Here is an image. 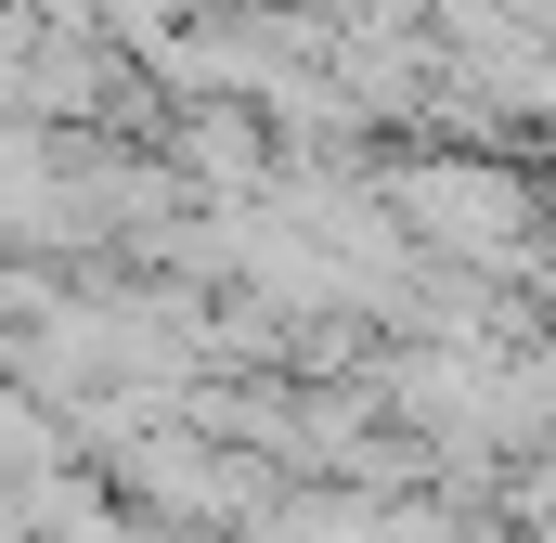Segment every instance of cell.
<instances>
[{
    "mask_svg": "<svg viewBox=\"0 0 556 543\" xmlns=\"http://www.w3.org/2000/svg\"><path fill=\"white\" fill-rule=\"evenodd\" d=\"M402 207H415L440 247H466V260H505L544 207H531V181H505V168H479V155H440V168H415L402 181Z\"/></svg>",
    "mask_w": 556,
    "mask_h": 543,
    "instance_id": "1",
    "label": "cell"
}]
</instances>
